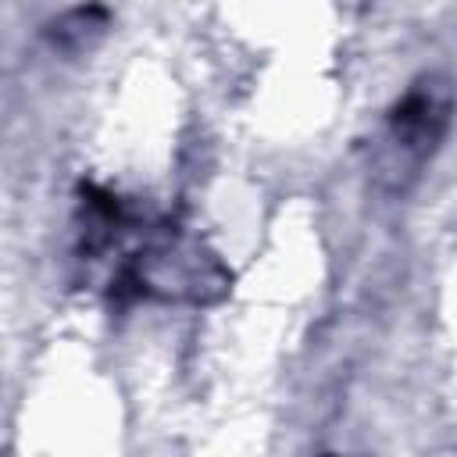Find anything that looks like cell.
Wrapping results in <instances>:
<instances>
[{"instance_id":"obj_1","label":"cell","mask_w":457,"mask_h":457,"mask_svg":"<svg viewBox=\"0 0 457 457\" xmlns=\"http://www.w3.org/2000/svg\"><path fill=\"white\" fill-rule=\"evenodd\" d=\"M121 286H132L139 296L211 303L225 296L228 271L196 239L164 232L129 261V268L121 271Z\"/></svg>"},{"instance_id":"obj_2","label":"cell","mask_w":457,"mask_h":457,"mask_svg":"<svg viewBox=\"0 0 457 457\" xmlns=\"http://www.w3.org/2000/svg\"><path fill=\"white\" fill-rule=\"evenodd\" d=\"M446 121H450V89L443 82L428 79V82L414 86L396 104V111L389 114V132H393V143L403 154L421 161L443 139Z\"/></svg>"},{"instance_id":"obj_3","label":"cell","mask_w":457,"mask_h":457,"mask_svg":"<svg viewBox=\"0 0 457 457\" xmlns=\"http://www.w3.org/2000/svg\"><path fill=\"white\" fill-rule=\"evenodd\" d=\"M104 25H107L104 7H75L61 21L50 25V39L57 46H64V50H82L104 32Z\"/></svg>"}]
</instances>
